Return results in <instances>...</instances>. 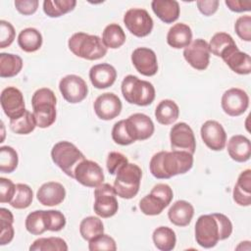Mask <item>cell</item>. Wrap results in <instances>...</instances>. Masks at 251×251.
Returning <instances> with one entry per match:
<instances>
[{"label": "cell", "instance_id": "1", "mask_svg": "<svg viewBox=\"0 0 251 251\" xmlns=\"http://www.w3.org/2000/svg\"><path fill=\"white\" fill-rule=\"evenodd\" d=\"M232 232V224L224 214L201 215L195 224V240L203 248H212Z\"/></svg>", "mask_w": 251, "mask_h": 251}, {"label": "cell", "instance_id": "2", "mask_svg": "<svg viewBox=\"0 0 251 251\" xmlns=\"http://www.w3.org/2000/svg\"><path fill=\"white\" fill-rule=\"evenodd\" d=\"M192 166L193 155L186 151H160L152 156L149 170L154 177L168 179L187 173Z\"/></svg>", "mask_w": 251, "mask_h": 251}, {"label": "cell", "instance_id": "3", "mask_svg": "<svg viewBox=\"0 0 251 251\" xmlns=\"http://www.w3.org/2000/svg\"><path fill=\"white\" fill-rule=\"evenodd\" d=\"M56 104L57 98L50 88H39L33 93L31 98L32 114L38 127L46 128L55 123L57 116Z\"/></svg>", "mask_w": 251, "mask_h": 251}, {"label": "cell", "instance_id": "4", "mask_svg": "<svg viewBox=\"0 0 251 251\" xmlns=\"http://www.w3.org/2000/svg\"><path fill=\"white\" fill-rule=\"evenodd\" d=\"M69 49L75 56L89 60H99L107 54V48L98 35L85 32L74 33L68 41Z\"/></svg>", "mask_w": 251, "mask_h": 251}, {"label": "cell", "instance_id": "5", "mask_svg": "<svg viewBox=\"0 0 251 251\" xmlns=\"http://www.w3.org/2000/svg\"><path fill=\"white\" fill-rule=\"evenodd\" d=\"M121 88L124 98L129 104L148 106L155 99V88L153 84L133 75L124 77Z\"/></svg>", "mask_w": 251, "mask_h": 251}, {"label": "cell", "instance_id": "6", "mask_svg": "<svg viewBox=\"0 0 251 251\" xmlns=\"http://www.w3.org/2000/svg\"><path fill=\"white\" fill-rule=\"evenodd\" d=\"M142 171L136 164L127 163L116 174L114 188L118 196L123 199H131L139 191Z\"/></svg>", "mask_w": 251, "mask_h": 251}, {"label": "cell", "instance_id": "7", "mask_svg": "<svg viewBox=\"0 0 251 251\" xmlns=\"http://www.w3.org/2000/svg\"><path fill=\"white\" fill-rule=\"evenodd\" d=\"M51 158L57 167L73 178L75 167L85 159L82 152L75 144L65 140L57 142L52 147Z\"/></svg>", "mask_w": 251, "mask_h": 251}, {"label": "cell", "instance_id": "8", "mask_svg": "<svg viewBox=\"0 0 251 251\" xmlns=\"http://www.w3.org/2000/svg\"><path fill=\"white\" fill-rule=\"evenodd\" d=\"M114 186L109 183H101L94 189L93 210L101 218H111L116 215L119 203Z\"/></svg>", "mask_w": 251, "mask_h": 251}, {"label": "cell", "instance_id": "9", "mask_svg": "<svg viewBox=\"0 0 251 251\" xmlns=\"http://www.w3.org/2000/svg\"><path fill=\"white\" fill-rule=\"evenodd\" d=\"M126 27L136 37H144L151 33L153 29V20L145 9L131 8L124 16Z\"/></svg>", "mask_w": 251, "mask_h": 251}, {"label": "cell", "instance_id": "10", "mask_svg": "<svg viewBox=\"0 0 251 251\" xmlns=\"http://www.w3.org/2000/svg\"><path fill=\"white\" fill-rule=\"evenodd\" d=\"M59 89L63 98L72 104L83 101L88 93L85 80L76 75H68L61 78Z\"/></svg>", "mask_w": 251, "mask_h": 251}, {"label": "cell", "instance_id": "11", "mask_svg": "<svg viewBox=\"0 0 251 251\" xmlns=\"http://www.w3.org/2000/svg\"><path fill=\"white\" fill-rule=\"evenodd\" d=\"M170 141L172 150L186 151L194 154L196 140L192 128L186 123H177L173 126L170 131Z\"/></svg>", "mask_w": 251, "mask_h": 251}, {"label": "cell", "instance_id": "12", "mask_svg": "<svg viewBox=\"0 0 251 251\" xmlns=\"http://www.w3.org/2000/svg\"><path fill=\"white\" fill-rule=\"evenodd\" d=\"M221 106L226 115L238 117L248 109L249 96L243 89L237 87L229 88L224 92Z\"/></svg>", "mask_w": 251, "mask_h": 251}, {"label": "cell", "instance_id": "13", "mask_svg": "<svg viewBox=\"0 0 251 251\" xmlns=\"http://www.w3.org/2000/svg\"><path fill=\"white\" fill-rule=\"evenodd\" d=\"M74 178L86 187H97L104 181L102 168L94 161L82 160L75 169Z\"/></svg>", "mask_w": 251, "mask_h": 251}, {"label": "cell", "instance_id": "14", "mask_svg": "<svg viewBox=\"0 0 251 251\" xmlns=\"http://www.w3.org/2000/svg\"><path fill=\"white\" fill-rule=\"evenodd\" d=\"M185 61L195 70L204 71L210 63V50L208 42L202 38L192 41L183 50Z\"/></svg>", "mask_w": 251, "mask_h": 251}, {"label": "cell", "instance_id": "15", "mask_svg": "<svg viewBox=\"0 0 251 251\" xmlns=\"http://www.w3.org/2000/svg\"><path fill=\"white\" fill-rule=\"evenodd\" d=\"M125 121L127 133L134 142L136 140H146L154 133V124L150 117L145 114L135 113Z\"/></svg>", "mask_w": 251, "mask_h": 251}, {"label": "cell", "instance_id": "16", "mask_svg": "<svg viewBox=\"0 0 251 251\" xmlns=\"http://www.w3.org/2000/svg\"><path fill=\"white\" fill-rule=\"evenodd\" d=\"M1 107L10 120L17 119L25 111V99L22 91L14 86H8L1 92Z\"/></svg>", "mask_w": 251, "mask_h": 251}, {"label": "cell", "instance_id": "17", "mask_svg": "<svg viewBox=\"0 0 251 251\" xmlns=\"http://www.w3.org/2000/svg\"><path fill=\"white\" fill-rule=\"evenodd\" d=\"M203 142L213 151H221L226 147V133L224 126L217 121H206L200 129Z\"/></svg>", "mask_w": 251, "mask_h": 251}, {"label": "cell", "instance_id": "18", "mask_svg": "<svg viewBox=\"0 0 251 251\" xmlns=\"http://www.w3.org/2000/svg\"><path fill=\"white\" fill-rule=\"evenodd\" d=\"M122 107L120 98L112 92L102 93L96 98L93 104L96 116L104 121H110L117 118L122 112Z\"/></svg>", "mask_w": 251, "mask_h": 251}, {"label": "cell", "instance_id": "19", "mask_svg": "<svg viewBox=\"0 0 251 251\" xmlns=\"http://www.w3.org/2000/svg\"><path fill=\"white\" fill-rule=\"evenodd\" d=\"M131 63L136 71L145 76H153L158 72V61L155 52L147 47H138L131 54Z\"/></svg>", "mask_w": 251, "mask_h": 251}, {"label": "cell", "instance_id": "20", "mask_svg": "<svg viewBox=\"0 0 251 251\" xmlns=\"http://www.w3.org/2000/svg\"><path fill=\"white\" fill-rule=\"evenodd\" d=\"M224 62L231 71L238 75H249L251 73V58L250 56L233 45L226 49L221 56Z\"/></svg>", "mask_w": 251, "mask_h": 251}, {"label": "cell", "instance_id": "21", "mask_svg": "<svg viewBox=\"0 0 251 251\" xmlns=\"http://www.w3.org/2000/svg\"><path fill=\"white\" fill-rule=\"evenodd\" d=\"M66 197V189L60 182L48 181L43 183L37 190L36 198L44 206H57L61 204Z\"/></svg>", "mask_w": 251, "mask_h": 251}, {"label": "cell", "instance_id": "22", "mask_svg": "<svg viewBox=\"0 0 251 251\" xmlns=\"http://www.w3.org/2000/svg\"><path fill=\"white\" fill-rule=\"evenodd\" d=\"M89 78L95 88L105 89L112 86L116 81L117 71L110 64H97L91 67L89 71Z\"/></svg>", "mask_w": 251, "mask_h": 251}, {"label": "cell", "instance_id": "23", "mask_svg": "<svg viewBox=\"0 0 251 251\" xmlns=\"http://www.w3.org/2000/svg\"><path fill=\"white\" fill-rule=\"evenodd\" d=\"M227 153L235 162L244 163L248 161L251 156L250 140L241 134L231 136L227 142Z\"/></svg>", "mask_w": 251, "mask_h": 251}, {"label": "cell", "instance_id": "24", "mask_svg": "<svg viewBox=\"0 0 251 251\" xmlns=\"http://www.w3.org/2000/svg\"><path fill=\"white\" fill-rule=\"evenodd\" d=\"M194 215L193 206L185 200L176 201L168 211L170 222L177 226H186L190 224Z\"/></svg>", "mask_w": 251, "mask_h": 251}, {"label": "cell", "instance_id": "25", "mask_svg": "<svg viewBox=\"0 0 251 251\" xmlns=\"http://www.w3.org/2000/svg\"><path fill=\"white\" fill-rule=\"evenodd\" d=\"M232 197L239 206L247 207L251 204V170L247 169L240 173L233 187Z\"/></svg>", "mask_w": 251, "mask_h": 251}, {"label": "cell", "instance_id": "26", "mask_svg": "<svg viewBox=\"0 0 251 251\" xmlns=\"http://www.w3.org/2000/svg\"><path fill=\"white\" fill-rule=\"evenodd\" d=\"M151 8L154 14L165 24L176 22L180 13L179 4L175 0H153Z\"/></svg>", "mask_w": 251, "mask_h": 251}, {"label": "cell", "instance_id": "27", "mask_svg": "<svg viewBox=\"0 0 251 251\" xmlns=\"http://www.w3.org/2000/svg\"><path fill=\"white\" fill-rule=\"evenodd\" d=\"M191 28L183 23L174 25L169 29L167 34V43L175 49H181L187 47L191 43Z\"/></svg>", "mask_w": 251, "mask_h": 251}, {"label": "cell", "instance_id": "28", "mask_svg": "<svg viewBox=\"0 0 251 251\" xmlns=\"http://www.w3.org/2000/svg\"><path fill=\"white\" fill-rule=\"evenodd\" d=\"M179 116L177 104L171 99H164L156 106L155 118L157 122L164 126L174 124Z\"/></svg>", "mask_w": 251, "mask_h": 251}, {"label": "cell", "instance_id": "29", "mask_svg": "<svg viewBox=\"0 0 251 251\" xmlns=\"http://www.w3.org/2000/svg\"><path fill=\"white\" fill-rule=\"evenodd\" d=\"M42 35L34 27H26L18 35V44L25 52L31 53L37 51L42 45Z\"/></svg>", "mask_w": 251, "mask_h": 251}, {"label": "cell", "instance_id": "30", "mask_svg": "<svg viewBox=\"0 0 251 251\" xmlns=\"http://www.w3.org/2000/svg\"><path fill=\"white\" fill-rule=\"evenodd\" d=\"M154 245L161 251H171L176 247V232L169 226H159L154 229L152 234Z\"/></svg>", "mask_w": 251, "mask_h": 251}, {"label": "cell", "instance_id": "31", "mask_svg": "<svg viewBox=\"0 0 251 251\" xmlns=\"http://www.w3.org/2000/svg\"><path fill=\"white\" fill-rule=\"evenodd\" d=\"M23 59L12 53L0 54V76L13 77L16 76L23 69Z\"/></svg>", "mask_w": 251, "mask_h": 251}, {"label": "cell", "instance_id": "32", "mask_svg": "<svg viewBox=\"0 0 251 251\" xmlns=\"http://www.w3.org/2000/svg\"><path fill=\"white\" fill-rule=\"evenodd\" d=\"M102 41L106 48L117 49L126 42V33L120 25L110 24L103 30Z\"/></svg>", "mask_w": 251, "mask_h": 251}, {"label": "cell", "instance_id": "33", "mask_svg": "<svg viewBox=\"0 0 251 251\" xmlns=\"http://www.w3.org/2000/svg\"><path fill=\"white\" fill-rule=\"evenodd\" d=\"M76 5L75 0H45L43 2V12L50 18H59L72 12Z\"/></svg>", "mask_w": 251, "mask_h": 251}, {"label": "cell", "instance_id": "34", "mask_svg": "<svg viewBox=\"0 0 251 251\" xmlns=\"http://www.w3.org/2000/svg\"><path fill=\"white\" fill-rule=\"evenodd\" d=\"M104 232V225L98 217L89 216L84 218L79 225V233L84 240L90 241L95 236Z\"/></svg>", "mask_w": 251, "mask_h": 251}, {"label": "cell", "instance_id": "35", "mask_svg": "<svg viewBox=\"0 0 251 251\" xmlns=\"http://www.w3.org/2000/svg\"><path fill=\"white\" fill-rule=\"evenodd\" d=\"M14 217L10 210L6 208L0 209V245L9 244L15 234L13 227Z\"/></svg>", "mask_w": 251, "mask_h": 251}, {"label": "cell", "instance_id": "36", "mask_svg": "<svg viewBox=\"0 0 251 251\" xmlns=\"http://www.w3.org/2000/svg\"><path fill=\"white\" fill-rule=\"evenodd\" d=\"M9 125L11 130L17 134H29L37 126L33 114L28 110H25L19 118L10 120Z\"/></svg>", "mask_w": 251, "mask_h": 251}, {"label": "cell", "instance_id": "37", "mask_svg": "<svg viewBox=\"0 0 251 251\" xmlns=\"http://www.w3.org/2000/svg\"><path fill=\"white\" fill-rule=\"evenodd\" d=\"M30 251H67V242L61 237H40L29 246Z\"/></svg>", "mask_w": 251, "mask_h": 251}, {"label": "cell", "instance_id": "38", "mask_svg": "<svg viewBox=\"0 0 251 251\" xmlns=\"http://www.w3.org/2000/svg\"><path fill=\"white\" fill-rule=\"evenodd\" d=\"M168 206L169 205L162 198L151 192L145 195L139 202V209L144 215L147 216L160 215Z\"/></svg>", "mask_w": 251, "mask_h": 251}, {"label": "cell", "instance_id": "39", "mask_svg": "<svg viewBox=\"0 0 251 251\" xmlns=\"http://www.w3.org/2000/svg\"><path fill=\"white\" fill-rule=\"evenodd\" d=\"M25 228L32 235H40L47 230L45 210H36L29 213L25 219Z\"/></svg>", "mask_w": 251, "mask_h": 251}, {"label": "cell", "instance_id": "40", "mask_svg": "<svg viewBox=\"0 0 251 251\" xmlns=\"http://www.w3.org/2000/svg\"><path fill=\"white\" fill-rule=\"evenodd\" d=\"M210 53L217 57H221L222 54L229 47L236 45L233 38L226 32H217L215 33L210 42L208 43Z\"/></svg>", "mask_w": 251, "mask_h": 251}, {"label": "cell", "instance_id": "41", "mask_svg": "<svg viewBox=\"0 0 251 251\" xmlns=\"http://www.w3.org/2000/svg\"><path fill=\"white\" fill-rule=\"evenodd\" d=\"M33 198L32 189L25 183L16 184V191L9 203L15 209H26L30 206Z\"/></svg>", "mask_w": 251, "mask_h": 251}, {"label": "cell", "instance_id": "42", "mask_svg": "<svg viewBox=\"0 0 251 251\" xmlns=\"http://www.w3.org/2000/svg\"><path fill=\"white\" fill-rule=\"evenodd\" d=\"M19 163L17 151L11 146L0 147V172L3 174L13 173Z\"/></svg>", "mask_w": 251, "mask_h": 251}, {"label": "cell", "instance_id": "43", "mask_svg": "<svg viewBox=\"0 0 251 251\" xmlns=\"http://www.w3.org/2000/svg\"><path fill=\"white\" fill-rule=\"evenodd\" d=\"M88 249L90 251L97 250H107V251H115L117 250L116 241L113 237L104 232L95 236L90 241H88Z\"/></svg>", "mask_w": 251, "mask_h": 251}, {"label": "cell", "instance_id": "44", "mask_svg": "<svg viewBox=\"0 0 251 251\" xmlns=\"http://www.w3.org/2000/svg\"><path fill=\"white\" fill-rule=\"evenodd\" d=\"M112 138L115 143L123 146L129 145L134 142L127 133L125 120H121L114 125L112 128Z\"/></svg>", "mask_w": 251, "mask_h": 251}, {"label": "cell", "instance_id": "45", "mask_svg": "<svg viewBox=\"0 0 251 251\" xmlns=\"http://www.w3.org/2000/svg\"><path fill=\"white\" fill-rule=\"evenodd\" d=\"M46 222H47V230L50 231H59L63 229L66 226V217L64 214L58 210H48L45 211Z\"/></svg>", "mask_w": 251, "mask_h": 251}, {"label": "cell", "instance_id": "46", "mask_svg": "<svg viewBox=\"0 0 251 251\" xmlns=\"http://www.w3.org/2000/svg\"><path fill=\"white\" fill-rule=\"evenodd\" d=\"M234 30L240 39L251 41V17L249 15L239 17L235 21Z\"/></svg>", "mask_w": 251, "mask_h": 251}, {"label": "cell", "instance_id": "47", "mask_svg": "<svg viewBox=\"0 0 251 251\" xmlns=\"http://www.w3.org/2000/svg\"><path fill=\"white\" fill-rule=\"evenodd\" d=\"M127 163H128V160L124 154L120 152H110L107 157L106 166L109 174L114 176L118 173V171L123 166H125Z\"/></svg>", "mask_w": 251, "mask_h": 251}, {"label": "cell", "instance_id": "48", "mask_svg": "<svg viewBox=\"0 0 251 251\" xmlns=\"http://www.w3.org/2000/svg\"><path fill=\"white\" fill-rule=\"evenodd\" d=\"M16 36V31L11 23L1 20L0 21V48L10 46Z\"/></svg>", "mask_w": 251, "mask_h": 251}, {"label": "cell", "instance_id": "49", "mask_svg": "<svg viewBox=\"0 0 251 251\" xmlns=\"http://www.w3.org/2000/svg\"><path fill=\"white\" fill-rule=\"evenodd\" d=\"M16 191V184L11 179L0 177V202L10 203Z\"/></svg>", "mask_w": 251, "mask_h": 251}, {"label": "cell", "instance_id": "50", "mask_svg": "<svg viewBox=\"0 0 251 251\" xmlns=\"http://www.w3.org/2000/svg\"><path fill=\"white\" fill-rule=\"evenodd\" d=\"M14 4L19 13L25 16H29L37 11L39 3L37 0H16Z\"/></svg>", "mask_w": 251, "mask_h": 251}, {"label": "cell", "instance_id": "51", "mask_svg": "<svg viewBox=\"0 0 251 251\" xmlns=\"http://www.w3.org/2000/svg\"><path fill=\"white\" fill-rule=\"evenodd\" d=\"M151 193L159 196L162 198L168 205L171 204L173 197H174V192L171 186L167 183H157L153 186L151 189Z\"/></svg>", "mask_w": 251, "mask_h": 251}, {"label": "cell", "instance_id": "52", "mask_svg": "<svg viewBox=\"0 0 251 251\" xmlns=\"http://www.w3.org/2000/svg\"><path fill=\"white\" fill-rule=\"evenodd\" d=\"M196 4L201 14L204 16H212L217 12L220 2L218 0H199Z\"/></svg>", "mask_w": 251, "mask_h": 251}, {"label": "cell", "instance_id": "53", "mask_svg": "<svg viewBox=\"0 0 251 251\" xmlns=\"http://www.w3.org/2000/svg\"><path fill=\"white\" fill-rule=\"evenodd\" d=\"M227 8L235 13H242L251 10V1H240V0H226Z\"/></svg>", "mask_w": 251, "mask_h": 251}]
</instances>
